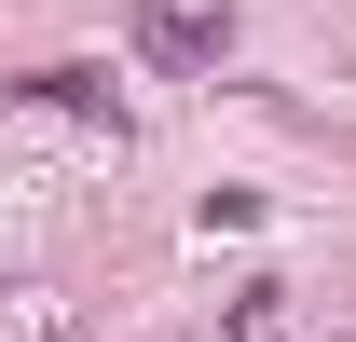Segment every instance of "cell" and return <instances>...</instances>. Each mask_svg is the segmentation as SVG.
Listing matches in <instances>:
<instances>
[{
  "mask_svg": "<svg viewBox=\"0 0 356 342\" xmlns=\"http://www.w3.org/2000/svg\"><path fill=\"white\" fill-rule=\"evenodd\" d=\"M137 55H151L165 83H192V69H220V55H233V14H192V0H137Z\"/></svg>",
  "mask_w": 356,
  "mask_h": 342,
  "instance_id": "1",
  "label": "cell"
},
{
  "mask_svg": "<svg viewBox=\"0 0 356 342\" xmlns=\"http://www.w3.org/2000/svg\"><path fill=\"white\" fill-rule=\"evenodd\" d=\"M28 96H55V110H110V69H42Z\"/></svg>",
  "mask_w": 356,
  "mask_h": 342,
  "instance_id": "2",
  "label": "cell"
}]
</instances>
